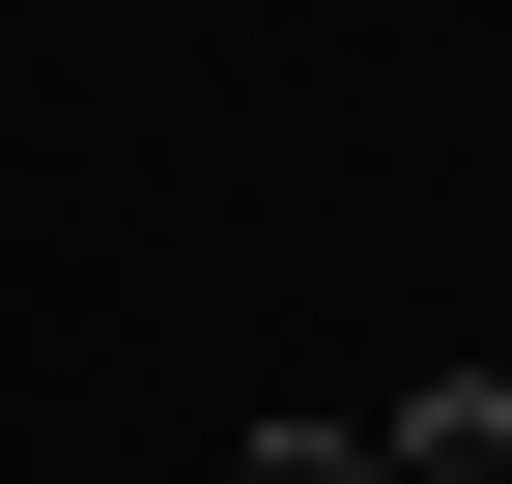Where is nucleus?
<instances>
[{
  "mask_svg": "<svg viewBox=\"0 0 512 484\" xmlns=\"http://www.w3.org/2000/svg\"><path fill=\"white\" fill-rule=\"evenodd\" d=\"M370 456H399V484H512V371H427V399H399Z\"/></svg>",
  "mask_w": 512,
  "mask_h": 484,
  "instance_id": "nucleus-1",
  "label": "nucleus"
},
{
  "mask_svg": "<svg viewBox=\"0 0 512 484\" xmlns=\"http://www.w3.org/2000/svg\"><path fill=\"white\" fill-rule=\"evenodd\" d=\"M228 484H399V456H370V428H256Z\"/></svg>",
  "mask_w": 512,
  "mask_h": 484,
  "instance_id": "nucleus-2",
  "label": "nucleus"
}]
</instances>
